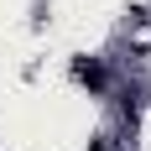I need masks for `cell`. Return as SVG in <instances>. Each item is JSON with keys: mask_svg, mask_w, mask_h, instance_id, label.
Masks as SVG:
<instances>
[{"mask_svg": "<svg viewBox=\"0 0 151 151\" xmlns=\"http://www.w3.org/2000/svg\"><path fill=\"white\" fill-rule=\"evenodd\" d=\"M73 78H78V83H89V89H99V83H104V68H99V63H83V58H78V63H73Z\"/></svg>", "mask_w": 151, "mask_h": 151, "instance_id": "cell-1", "label": "cell"}, {"mask_svg": "<svg viewBox=\"0 0 151 151\" xmlns=\"http://www.w3.org/2000/svg\"><path fill=\"white\" fill-rule=\"evenodd\" d=\"M94 151H104V146H94Z\"/></svg>", "mask_w": 151, "mask_h": 151, "instance_id": "cell-2", "label": "cell"}]
</instances>
